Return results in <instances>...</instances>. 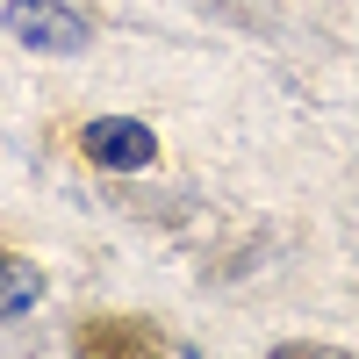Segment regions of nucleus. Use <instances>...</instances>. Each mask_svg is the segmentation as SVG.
Masks as SVG:
<instances>
[{
	"label": "nucleus",
	"mask_w": 359,
	"mask_h": 359,
	"mask_svg": "<svg viewBox=\"0 0 359 359\" xmlns=\"http://www.w3.org/2000/svg\"><path fill=\"white\" fill-rule=\"evenodd\" d=\"M0 22H8V36L15 43H29V50H50V57H72V50H86V15L79 8H65V0H8L0 8Z\"/></svg>",
	"instance_id": "1"
},
{
	"label": "nucleus",
	"mask_w": 359,
	"mask_h": 359,
	"mask_svg": "<svg viewBox=\"0 0 359 359\" xmlns=\"http://www.w3.org/2000/svg\"><path fill=\"white\" fill-rule=\"evenodd\" d=\"M79 144H86V158L108 165V172H144L158 158V137L144 130L137 115H94V123L79 130Z\"/></svg>",
	"instance_id": "2"
},
{
	"label": "nucleus",
	"mask_w": 359,
	"mask_h": 359,
	"mask_svg": "<svg viewBox=\"0 0 359 359\" xmlns=\"http://www.w3.org/2000/svg\"><path fill=\"white\" fill-rule=\"evenodd\" d=\"M72 359H165V345H158L151 323H137V316H101V323H79Z\"/></svg>",
	"instance_id": "3"
},
{
	"label": "nucleus",
	"mask_w": 359,
	"mask_h": 359,
	"mask_svg": "<svg viewBox=\"0 0 359 359\" xmlns=\"http://www.w3.org/2000/svg\"><path fill=\"white\" fill-rule=\"evenodd\" d=\"M36 294H43V266H36V259H15V252H0V316H22V309H36Z\"/></svg>",
	"instance_id": "4"
},
{
	"label": "nucleus",
	"mask_w": 359,
	"mask_h": 359,
	"mask_svg": "<svg viewBox=\"0 0 359 359\" xmlns=\"http://www.w3.org/2000/svg\"><path fill=\"white\" fill-rule=\"evenodd\" d=\"M273 359H338V352H323V345H280Z\"/></svg>",
	"instance_id": "5"
}]
</instances>
